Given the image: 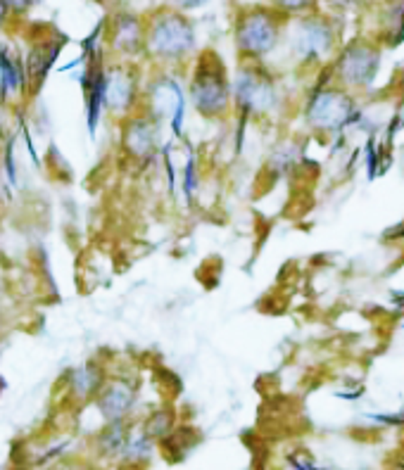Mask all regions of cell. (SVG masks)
Here are the masks:
<instances>
[{
	"mask_svg": "<svg viewBox=\"0 0 404 470\" xmlns=\"http://www.w3.org/2000/svg\"><path fill=\"white\" fill-rule=\"evenodd\" d=\"M193 46H196L193 24L177 7L160 10L145 24V48L152 58L162 62H179L193 50Z\"/></svg>",
	"mask_w": 404,
	"mask_h": 470,
	"instance_id": "obj_1",
	"label": "cell"
},
{
	"mask_svg": "<svg viewBox=\"0 0 404 470\" xmlns=\"http://www.w3.org/2000/svg\"><path fill=\"white\" fill-rule=\"evenodd\" d=\"M190 93H193V103H196L197 112H202L205 117H222L224 112L228 110L231 88H228L222 59L216 58L215 52H205L197 59Z\"/></svg>",
	"mask_w": 404,
	"mask_h": 470,
	"instance_id": "obj_2",
	"label": "cell"
},
{
	"mask_svg": "<svg viewBox=\"0 0 404 470\" xmlns=\"http://www.w3.org/2000/svg\"><path fill=\"white\" fill-rule=\"evenodd\" d=\"M283 13L276 7H250L235 22V43L243 55L260 58L274 50L280 39Z\"/></svg>",
	"mask_w": 404,
	"mask_h": 470,
	"instance_id": "obj_3",
	"label": "cell"
},
{
	"mask_svg": "<svg viewBox=\"0 0 404 470\" xmlns=\"http://www.w3.org/2000/svg\"><path fill=\"white\" fill-rule=\"evenodd\" d=\"M379 69V50L366 43H354L347 50H343L335 72L343 86L347 88H364L373 81Z\"/></svg>",
	"mask_w": 404,
	"mask_h": 470,
	"instance_id": "obj_4",
	"label": "cell"
},
{
	"mask_svg": "<svg viewBox=\"0 0 404 470\" xmlns=\"http://www.w3.org/2000/svg\"><path fill=\"white\" fill-rule=\"evenodd\" d=\"M333 46H335V33L326 20L305 17L298 22L293 32V50L298 52V58L307 62L321 59L333 50Z\"/></svg>",
	"mask_w": 404,
	"mask_h": 470,
	"instance_id": "obj_5",
	"label": "cell"
},
{
	"mask_svg": "<svg viewBox=\"0 0 404 470\" xmlns=\"http://www.w3.org/2000/svg\"><path fill=\"white\" fill-rule=\"evenodd\" d=\"M350 114H353V98L345 91H335V88L317 93L307 110L309 122L321 131L340 129L347 124Z\"/></svg>",
	"mask_w": 404,
	"mask_h": 470,
	"instance_id": "obj_6",
	"label": "cell"
},
{
	"mask_svg": "<svg viewBox=\"0 0 404 470\" xmlns=\"http://www.w3.org/2000/svg\"><path fill=\"white\" fill-rule=\"evenodd\" d=\"M138 98L136 72L131 67H112L105 74V104L115 114H126Z\"/></svg>",
	"mask_w": 404,
	"mask_h": 470,
	"instance_id": "obj_7",
	"label": "cell"
},
{
	"mask_svg": "<svg viewBox=\"0 0 404 470\" xmlns=\"http://www.w3.org/2000/svg\"><path fill=\"white\" fill-rule=\"evenodd\" d=\"M235 98L245 110H267L274 103V86L262 69H243L235 78Z\"/></svg>",
	"mask_w": 404,
	"mask_h": 470,
	"instance_id": "obj_8",
	"label": "cell"
},
{
	"mask_svg": "<svg viewBox=\"0 0 404 470\" xmlns=\"http://www.w3.org/2000/svg\"><path fill=\"white\" fill-rule=\"evenodd\" d=\"M110 46L119 55H136L145 48V24L133 14H117L110 24Z\"/></svg>",
	"mask_w": 404,
	"mask_h": 470,
	"instance_id": "obj_9",
	"label": "cell"
},
{
	"mask_svg": "<svg viewBox=\"0 0 404 470\" xmlns=\"http://www.w3.org/2000/svg\"><path fill=\"white\" fill-rule=\"evenodd\" d=\"M60 43L55 41H39L36 46H32V52L26 58V78H29V88L39 91L43 81H46L48 72H50L52 62L58 58Z\"/></svg>",
	"mask_w": 404,
	"mask_h": 470,
	"instance_id": "obj_10",
	"label": "cell"
},
{
	"mask_svg": "<svg viewBox=\"0 0 404 470\" xmlns=\"http://www.w3.org/2000/svg\"><path fill=\"white\" fill-rule=\"evenodd\" d=\"M157 131L151 119H129L124 126V148L133 157H148L155 148Z\"/></svg>",
	"mask_w": 404,
	"mask_h": 470,
	"instance_id": "obj_11",
	"label": "cell"
},
{
	"mask_svg": "<svg viewBox=\"0 0 404 470\" xmlns=\"http://www.w3.org/2000/svg\"><path fill=\"white\" fill-rule=\"evenodd\" d=\"M131 399H133V392L126 385H110L103 392L100 397V411L105 413V418L110 420H119L131 409Z\"/></svg>",
	"mask_w": 404,
	"mask_h": 470,
	"instance_id": "obj_12",
	"label": "cell"
},
{
	"mask_svg": "<svg viewBox=\"0 0 404 470\" xmlns=\"http://www.w3.org/2000/svg\"><path fill=\"white\" fill-rule=\"evenodd\" d=\"M0 88H3V98H13L14 93L22 88V72L14 59L0 50Z\"/></svg>",
	"mask_w": 404,
	"mask_h": 470,
	"instance_id": "obj_13",
	"label": "cell"
},
{
	"mask_svg": "<svg viewBox=\"0 0 404 470\" xmlns=\"http://www.w3.org/2000/svg\"><path fill=\"white\" fill-rule=\"evenodd\" d=\"M100 390V373L96 368H81L72 375V392L78 397H91L93 392Z\"/></svg>",
	"mask_w": 404,
	"mask_h": 470,
	"instance_id": "obj_14",
	"label": "cell"
},
{
	"mask_svg": "<svg viewBox=\"0 0 404 470\" xmlns=\"http://www.w3.org/2000/svg\"><path fill=\"white\" fill-rule=\"evenodd\" d=\"M317 5V0H271V7L280 10L283 14H295V13H307Z\"/></svg>",
	"mask_w": 404,
	"mask_h": 470,
	"instance_id": "obj_15",
	"label": "cell"
},
{
	"mask_svg": "<svg viewBox=\"0 0 404 470\" xmlns=\"http://www.w3.org/2000/svg\"><path fill=\"white\" fill-rule=\"evenodd\" d=\"M33 3H39V0H5V5L10 7V13H24Z\"/></svg>",
	"mask_w": 404,
	"mask_h": 470,
	"instance_id": "obj_16",
	"label": "cell"
},
{
	"mask_svg": "<svg viewBox=\"0 0 404 470\" xmlns=\"http://www.w3.org/2000/svg\"><path fill=\"white\" fill-rule=\"evenodd\" d=\"M207 0H171V5L177 10H196V7L205 5Z\"/></svg>",
	"mask_w": 404,
	"mask_h": 470,
	"instance_id": "obj_17",
	"label": "cell"
},
{
	"mask_svg": "<svg viewBox=\"0 0 404 470\" xmlns=\"http://www.w3.org/2000/svg\"><path fill=\"white\" fill-rule=\"evenodd\" d=\"M7 14H10V7L5 5V0H0V26L5 24Z\"/></svg>",
	"mask_w": 404,
	"mask_h": 470,
	"instance_id": "obj_18",
	"label": "cell"
}]
</instances>
